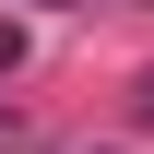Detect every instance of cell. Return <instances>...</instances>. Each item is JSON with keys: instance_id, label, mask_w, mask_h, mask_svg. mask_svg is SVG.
<instances>
[{"instance_id": "obj_2", "label": "cell", "mask_w": 154, "mask_h": 154, "mask_svg": "<svg viewBox=\"0 0 154 154\" xmlns=\"http://www.w3.org/2000/svg\"><path fill=\"white\" fill-rule=\"evenodd\" d=\"M36 12H71V0H36Z\"/></svg>"}, {"instance_id": "obj_1", "label": "cell", "mask_w": 154, "mask_h": 154, "mask_svg": "<svg viewBox=\"0 0 154 154\" xmlns=\"http://www.w3.org/2000/svg\"><path fill=\"white\" fill-rule=\"evenodd\" d=\"M142 131H154V71H142Z\"/></svg>"}]
</instances>
